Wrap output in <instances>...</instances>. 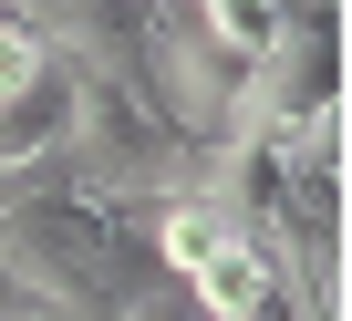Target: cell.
Segmentation results:
<instances>
[{
  "label": "cell",
  "instance_id": "1",
  "mask_svg": "<svg viewBox=\"0 0 352 321\" xmlns=\"http://www.w3.org/2000/svg\"><path fill=\"white\" fill-rule=\"evenodd\" d=\"M187 300H197V321H270V311H280V259H270V239L218 249V259L187 280Z\"/></svg>",
  "mask_w": 352,
  "mask_h": 321
},
{
  "label": "cell",
  "instance_id": "2",
  "mask_svg": "<svg viewBox=\"0 0 352 321\" xmlns=\"http://www.w3.org/2000/svg\"><path fill=\"white\" fill-rule=\"evenodd\" d=\"M63 63L42 52V32H32V11H11V21H0V104H21V93H42Z\"/></svg>",
  "mask_w": 352,
  "mask_h": 321
}]
</instances>
